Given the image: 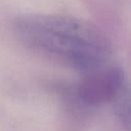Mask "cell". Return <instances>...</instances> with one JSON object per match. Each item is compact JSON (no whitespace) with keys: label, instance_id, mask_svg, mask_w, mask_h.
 <instances>
[{"label":"cell","instance_id":"obj_2","mask_svg":"<svg viewBox=\"0 0 131 131\" xmlns=\"http://www.w3.org/2000/svg\"><path fill=\"white\" fill-rule=\"evenodd\" d=\"M127 86L122 69L106 64L89 72V75L80 84L79 95L89 104L113 102Z\"/></svg>","mask_w":131,"mask_h":131},{"label":"cell","instance_id":"obj_1","mask_svg":"<svg viewBox=\"0 0 131 131\" xmlns=\"http://www.w3.org/2000/svg\"><path fill=\"white\" fill-rule=\"evenodd\" d=\"M13 30L30 48L77 70L90 72L110 63L112 48L107 39L83 19L30 13L18 16Z\"/></svg>","mask_w":131,"mask_h":131}]
</instances>
